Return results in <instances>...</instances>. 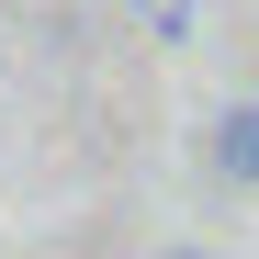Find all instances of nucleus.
<instances>
[{
  "label": "nucleus",
  "instance_id": "obj_1",
  "mask_svg": "<svg viewBox=\"0 0 259 259\" xmlns=\"http://www.w3.org/2000/svg\"><path fill=\"white\" fill-rule=\"evenodd\" d=\"M214 169H226V181H259V102H237V113H214Z\"/></svg>",
  "mask_w": 259,
  "mask_h": 259
},
{
  "label": "nucleus",
  "instance_id": "obj_2",
  "mask_svg": "<svg viewBox=\"0 0 259 259\" xmlns=\"http://www.w3.org/2000/svg\"><path fill=\"white\" fill-rule=\"evenodd\" d=\"M136 12H158V0H136Z\"/></svg>",
  "mask_w": 259,
  "mask_h": 259
}]
</instances>
